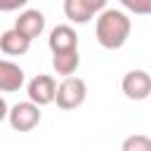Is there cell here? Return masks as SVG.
I'll return each mask as SVG.
<instances>
[{
  "label": "cell",
  "instance_id": "4",
  "mask_svg": "<svg viewBox=\"0 0 151 151\" xmlns=\"http://www.w3.org/2000/svg\"><path fill=\"white\" fill-rule=\"evenodd\" d=\"M123 94L132 101H142L151 94V76L146 71H130L123 78Z\"/></svg>",
  "mask_w": 151,
  "mask_h": 151
},
{
  "label": "cell",
  "instance_id": "15",
  "mask_svg": "<svg viewBox=\"0 0 151 151\" xmlns=\"http://www.w3.org/2000/svg\"><path fill=\"white\" fill-rule=\"evenodd\" d=\"M85 5H87L92 12H101L104 5H106V0H85Z\"/></svg>",
  "mask_w": 151,
  "mask_h": 151
},
{
  "label": "cell",
  "instance_id": "13",
  "mask_svg": "<svg viewBox=\"0 0 151 151\" xmlns=\"http://www.w3.org/2000/svg\"><path fill=\"white\" fill-rule=\"evenodd\" d=\"M120 5L132 14H151V0H120Z\"/></svg>",
  "mask_w": 151,
  "mask_h": 151
},
{
  "label": "cell",
  "instance_id": "7",
  "mask_svg": "<svg viewBox=\"0 0 151 151\" xmlns=\"http://www.w3.org/2000/svg\"><path fill=\"white\" fill-rule=\"evenodd\" d=\"M50 50L52 54L57 52H68V50H78V35L71 26H54L50 33Z\"/></svg>",
  "mask_w": 151,
  "mask_h": 151
},
{
  "label": "cell",
  "instance_id": "11",
  "mask_svg": "<svg viewBox=\"0 0 151 151\" xmlns=\"http://www.w3.org/2000/svg\"><path fill=\"white\" fill-rule=\"evenodd\" d=\"M64 14L76 24H87L94 17V12L85 5V0H64Z\"/></svg>",
  "mask_w": 151,
  "mask_h": 151
},
{
  "label": "cell",
  "instance_id": "10",
  "mask_svg": "<svg viewBox=\"0 0 151 151\" xmlns=\"http://www.w3.org/2000/svg\"><path fill=\"white\" fill-rule=\"evenodd\" d=\"M52 66L59 76L71 78V73H76V68L80 66V54L78 50H68V52H57L52 57Z\"/></svg>",
  "mask_w": 151,
  "mask_h": 151
},
{
  "label": "cell",
  "instance_id": "9",
  "mask_svg": "<svg viewBox=\"0 0 151 151\" xmlns=\"http://www.w3.org/2000/svg\"><path fill=\"white\" fill-rule=\"evenodd\" d=\"M28 47H31V40H28L24 33H19L17 28L5 31V33L0 35V50H2L5 54H9V57L26 54V52H28Z\"/></svg>",
  "mask_w": 151,
  "mask_h": 151
},
{
  "label": "cell",
  "instance_id": "6",
  "mask_svg": "<svg viewBox=\"0 0 151 151\" xmlns=\"http://www.w3.org/2000/svg\"><path fill=\"white\" fill-rule=\"evenodd\" d=\"M14 28H17L19 33H24L28 40H33V38H38V35L45 31V17H42V12H38V9H26V12L19 14Z\"/></svg>",
  "mask_w": 151,
  "mask_h": 151
},
{
  "label": "cell",
  "instance_id": "3",
  "mask_svg": "<svg viewBox=\"0 0 151 151\" xmlns=\"http://www.w3.org/2000/svg\"><path fill=\"white\" fill-rule=\"evenodd\" d=\"M40 123V109L33 101H21L9 109V125L17 132H31Z\"/></svg>",
  "mask_w": 151,
  "mask_h": 151
},
{
  "label": "cell",
  "instance_id": "14",
  "mask_svg": "<svg viewBox=\"0 0 151 151\" xmlns=\"http://www.w3.org/2000/svg\"><path fill=\"white\" fill-rule=\"evenodd\" d=\"M28 0H0V12H14L19 7H24Z\"/></svg>",
  "mask_w": 151,
  "mask_h": 151
},
{
  "label": "cell",
  "instance_id": "2",
  "mask_svg": "<svg viewBox=\"0 0 151 151\" xmlns=\"http://www.w3.org/2000/svg\"><path fill=\"white\" fill-rule=\"evenodd\" d=\"M85 97H87V85H85V80L71 76V78H64V80L59 83L54 101H57L59 109L71 111V109H78V106L85 101Z\"/></svg>",
  "mask_w": 151,
  "mask_h": 151
},
{
  "label": "cell",
  "instance_id": "16",
  "mask_svg": "<svg viewBox=\"0 0 151 151\" xmlns=\"http://www.w3.org/2000/svg\"><path fill=\"white\" fill-rule=\"evenodd\" d=\"M5 116H9V109H7V104H5V99L0 97V123L5 120Z\"/></svg>",
  "mask_w": 151,
  "mask_h": 151
},
{
  "label": "cell",
  "instance_id": "8",
  "mask_svg": "<svg viewBox=\"0 0 151 151\" xmlns=\"http://www.w3.org/2000/svg\"><path fill=\"white\" fill-rule=\"evenodd\" d=\"M21 85H24V71L12 61L0 59V92H17Z\"/></svg>",
  "mask_w": 151,
  "mask_h": 151
},
{
  "label": "cell",
  "instance_id": "1",
  "mask_svg": "<svg viewBox=\"0 0 151 151\" xmlns=\"http://www.w3.org/2000/svg\"><path fill=\"white\" fill-rule=\"evenodd\" d=\"M130 19L118 9H106L97 19V40L106 50H120L130 38Z\"/></svg>",
  "mask_w": 151,
  "mask_h": 151
},
{
  "label": "cell",
  "instance_id": "5",
  "mask_svg": "<svg viewBox=\"0 0 151 151\" xmlns=\"http://www.w3.org/2000/svg\"><path fill=\"white\" fill-rule=\"evenodd\" d=\"M57 97V83L52 76H35L31 83H28V99L38 106H45V104H52Z\"/></svg>",
  "mask_w": 151,
  "mask_h": 151
},
{
  "label": "cell",
  "instance_id": "12",
  "mask_svg": "<svg viewBox=\"0 0 151 151\" xmlns=\"http://www.w3.org/2000/svg\"><path fill=\"white\" fill-rule=\"evenodd\" d=\"M123 151H151V139L146 134H130L123 142Z\"/></svg>",
  "mask_w": 151,
  "mask_h": 151
}]
</instances>
